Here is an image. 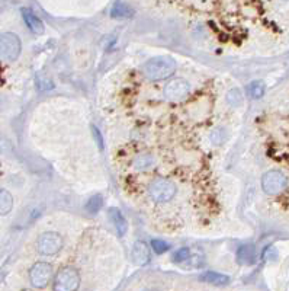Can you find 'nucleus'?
Instances as JSON below:
<instances>
[{"label": "nucleus", "instance_id": "obj_1", "mask_svg": "<svg viewBox=\"0 0 289 291\" xmlns=\"http://www.w3.org/2000/svg\"><path fill=\"white\" fill-rule=\"evenodd\" d=\"M176 70V63L170 57H154L143 66V73L150 80H163Z\"/></svg>", "mask_w": 289, "mask_h": 291}, {"label": "nucleus", "instance_id": "obj_2", "mask_svg": "<svg viewBox=\"0 0 289 291\" xmlns=\"http://www.w3.org/2000/svg\"><path fill=\"white\" fill-rule=\"evenodd\" d=\"M148 194L156 203H167L176 195V185L167 179H157L150 184Z\"/></svg>", "mask_w": 289, "mask_h": 291}, {"label": "nucleus", "instance_id": "obj_3", "mask_svg": "<svg viewBox=\"0 0 289 291\" xmlns=\"http://www.w3.org/2000/svg\"><path fill=\"white\" fill-rule=\"evenodd\" d=\"M80 286V275L77 270L71 267L63 268L57 275L54 281V290L55 291H74Z\"/></svg>", "mask_w": 289, "mask_h": 291}, {"label": "nucleus", "instance_id": "obj_4", "mask_svg": "<svg viewBox=\"0 0 289 291\" xmlns=\"http://www.w3.org/2000/svg\"><path fill=\"white\" fill-rule=\"evenodd\" d=\"M20 39L13 32H4L0 35V57L7 61H13L20 54Z\"/></svg>", "mask_w": 289, "mask_h": 291}, {"label": "nucleus", "instance_id": "obj_5", "mask_svg": "<svg viewBox=\"0 0 289 291\" xmlns=\"http://www.w3.org/2000/svg\"><path fill=\"white\" fill-rule=\"evenodd\" d=\"M63 248V238L55 232H45L38 238L36 249L41 255L51 257L60 252Z\"/></svg>", "mask_w": 289, "mask_h": 291}, {"label": "nucleus", "instance_id": "obj_6", "mask_svg": "<svg viewBox=\"0 0 289 291\" xmlns=\"http://www.w3.org/2000/svg\"><path fill=\"white\" fill-rule=\"evenodd\" d=\"M288 185V178L281 171H269L262 178V188L269 195H276Z\"/></svg>", "mask_w": 289, "mask_h": 291}, {"label": "nucleus", "instance_id": "obj_7", "mask_svg": "<svg viewBox=\"0 0 289 291\" xmlns=\"http://www.w3.org/2000/svg\"><path fill=\"white\" fill-rule=\"evenodd\" d=\"M52 278V267L47 262H36L29 271V280L33 287L42 289Z\"/></svg>", "mask_w": 289, "mask_h": 291}, {"label": "nucleus", "instance_id": "obj_8", "mask_svg": "<svg viewBox=\"0 0 289 291\" xmlns=\"http://www.w3.org/2000/svg\"><path fill=\"white\" fill-rule=\"evenodd\" d=\"M191 86L185 79H175L170 83H167L166 89H164V95L167 99L172 101H177V99H183L186 95H189Z\"/></svg>", "mask_w": 289, "mask_h": 291}, {"label": "nucleus", "instance_id": "obj_9", "mask_svg": "<svg viewBox=\"0 0 289 291\" xmlns=\"http://www.w3.org/2000/svg\"><path fill=\"white\" fill-rule=\"evenodd\" d=\"M20 12H22V17H23V20H25V23H26V26L29 28L31 32H33L36 35L44 34V23H42V20L31 9L23 7Z\"/></svg>", "mask_w": 289, "mask_h": 291}, {"label": "nucleus", "instance_id": "obj_10", "mask_svg": "<svg viewBox=\"0 0 289 291\" xmlns=\"http://www.w3.org/2000/svg\"><path fill=\"white\" fill-rule=\"evenodd\" d=\"M131 255L135 265H145L150 261V249L144 242H135Z\"/></svg>", "mask_w": 289, "mask_h": 291}, {"label": "nucleus", "instance_id": "obj_11", "mask_svg": "<svg viewBox=\"0 0 289 291\" xmlns=\"http://www.w3.org/2000/svg\"><path fill=\"white\" fill-rule=\"evenodd\" d=\"M109 217L115 226V229L118 230V235L119 236H125L127 232H128V223L124 217V214L121 213L119 208H115V207H111L109 208Z\"/></svg>", "mask_w": 289, "mask_h": 291}, {"label": "nucleus", "instance_id": "obj_12", "mask_svg": "<svg viewBox=\"0 0 289 291\" xmlns=\"http://www.w3.org/2000/svg\"><path fill=\"white\" fill-rule=\"evenodd\" d=\"M255 258H256V249L253 245H243L239 248L237 251V259L240 264L243 265H250L255 262Z\"/></svg>", "mask_w": 289, "mask_h": 291}, {"label": "nucleus", "instance_id": "obj_13", "mask_svg": "<svg viewBox=\"0 0 289 291\" xmlns=\"http://www.w3.org/2000/svg\"><path fill=\"white\" fill-rule=\"evenodd\" d=\"M111 16L115 19H128L134 16V9L124 1H116L111 9Z\"/></svg>", "mask_w": 289, "mask_h": 291}, {"label": "nucleus", "instance_id": "obj_14", "mask_svg": "<svg viewBox=\"0 0 289 291\" xmlns=\"http://www.w3.org/2000/svg\"><path fill=\"white\" fill-rule=\"evenodd\" d=\"M201 281L215 284V286H223V284H228L230 278L227 275H223V274H218L214 271H207L201 275Z\"/></svg>", "mask_w": 289, "mask_h": 291}, {"label": "nucleus", "instance_id": "obj_15", "mask_svg": "<svg viewBox=\"0 0 289 291\" xmlns=\"http://www.w3.org/2000/svg\"><path fill=\"white\" fill-rule=\"evenodd\" d=\"M13 207V198L10 192L0 189V216H6Z\"/></svg>", "mask_w": 289, "mask_h": 291}, {"label": "nucleus", "instance_id": "obj_16", "mask_svg": "<svg viewBox=\"0 0 289 291\" xmlns=\"http://www.w3.org/2000/svg\"><path fill=\"white\" fill-rule=\"evenodd\" d=\"M265 90H266V86L263 82L260 80H256V82H252L249 86H247V95L253 99H259L265 95Z\"/></svg>", "mask_w": 289, "mask_h": 291}, {"label": "nucleus", "instance_id": "obj_17", "mask_svg": "<svg viewBox=\"0 0 289 291\" xmlns=\"http://www.w3.org/2000/svg\"><path fill=\"white\" fill-rule=\"evenodd\" d=\"M102 207H103V198H102V195H93V197H90L87 200L86 205H84L86 211H89L90 214L97 213Z\"/></svg>", "mask_w": 289, "mask_h": 291}, {"label": "nucleus", "instance_id": "obj_18", "mask_svg": "<svg viewBox=\"0 0 289 291\" xmlns=\"http://www.w3.org/2000/svg\"><path fill=\"white\" fill-rule=\"evenodd\" d=\"M154 163V157L151 156V154H148V153H145V154H140L135 160H134V166H135V169H147V168H150L151 165Z\"/></svg>", "mask_w": 289, "mask_h": 291}, {"label": "nucleus", "instance_id": "obj_19", "mask_svg": "<svg viewBox=\"0 0 289 291\" xmlns=\"http://www.w3.org/2000/svg\"><path fill=\"white\" fill-rule=\"evenodd\" d=\"M243 101V96H241V92L239 89H231L228 93H227V102L231 105V106H239Z\"/></svg>", "mask_w": 289, "mask_h": 291}, {"label": "nucleus", "instance_id": "obj_20", "mask_svg": "<svg viewBox=\"0 0 289 291\" xmlns=\"http://www.w3.org/2000/svg\"><path fill=\"white\" fill-rule=\"evenodd\" d=\"M151 246H153V251H154L156 254H159V255H161V254H164V252L169 251V243H166L164 240L154 239V240L151 242Z\"/></svg>", "mask_w": 289, "mask_h": 291}, {"label": "nucleus", "instance_id": "obj_21", "mask_svg": "<svg viewBox=\"0 0 289 291\" xmlns=\"http://www.w3.org/2000/svg\"><path fill=\"white\" fill-rule=\"evenodd\" d=\"M189 255H191L189 249H188V248H182V249L176 251V254H175V257H173V261L177 262V264H180V262L186 261V259L189 258Z\"/></svg>", "mask_w": 289, "mask_h": 291}, {"label": "nucleus", "instance_id": "obj_22", "mask_svg": "<svg viewBox=\"0 0 289 291\" xmlns=\"http://www.w3.org/2000/svg\"><path fill=\"white\" fill-rule=\"evenodd\" d=\"M36 85L39 87V90H48V89H52V83L49 79H42V74H38L36 77Z\"/></svg>", "mask_w": 289, "mask_h": 291}, {"label": "nucleus", "instance_id": "obj_23", "mask_svg": "<svg viewBox=\"0 0 289 291\" xmlns=\"http://www.w3.org/2000/svg\"><path fill=\"white\" fill-rule=\"evenodd\" d=\"M92 134H93V138H95L99 150H103V138H102V134H100L99 128L97 127H92Z\"/></svg>", "mask_w": 289, "mask_h": 291}, {"label": "nucleus", "instance_id": "obj_24", "mask_svg": "<svg viewBox=\"0 0 289 291\" xmlns=\"http://www.w3.org/2000/svg\"><path fill=\"white\" fill-rule=\"evenodd\" d=\"M211 140H212L215 144H220V143L224 140L223 130H221V128H217V130H214V131H212V134H211Z\"/></svg>", "mask_w": 289, "mask_h": 291}]
</instances>
